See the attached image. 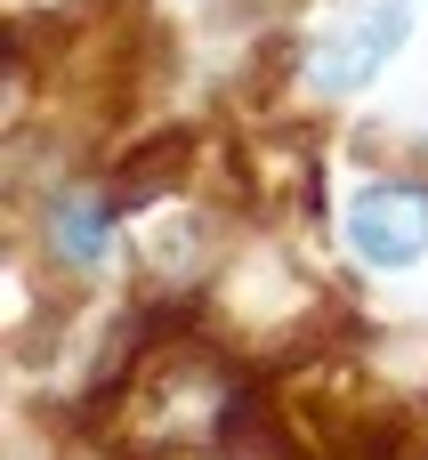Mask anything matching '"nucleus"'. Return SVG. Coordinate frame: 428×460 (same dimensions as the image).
<instances>
[{
	"label": "nucleus",
	"mask_w": 428,
	"mask_h": 460,
	"mask_svg": "<svg viewBox=\"0 0 428 460\" xmlns=\"http://www.w3.org/2000/svg\"><path fill=\"white\" fill-rule=\"evenodd\" d=\"M413 40V16H405V0H380V8H356V16H340L324 40H316V57H308V73H316V89H332V97H356L397 49Z\"/></svg>",
	"instance_id": "1"
},
{
	"label": "nucleus",
	"mask_w": 428,
	"mask_h": 460,
	"mask_svg": "<svg viewBox=\"0 0 428 460\" xmlns=\"http://www.w3.org/2000/svg\"><path fill=\"white\" fill-rule=\"evenodd\" d=\"M348 243L364 267H413L428 251V194L421 186H372L348 210Z\"/></svg>",
	"instance_id": "2"
},
{
	"label": "nucleus",
	"mask_w": 428,
	"mask_h": 460,
	"mask_svg": "<svg viewBox=\"0 0 428 460\" xmlns=\"http://www.w3.org/2000/svg\"><path fill=\"white\" fill-rule=\"evenodd\" d=\"M105 234H113V210L97 194H57L49 202V251L73 259V267H97L105 259Z\"/></svg>",
	"instance_id": "3"
}]
</instances>
